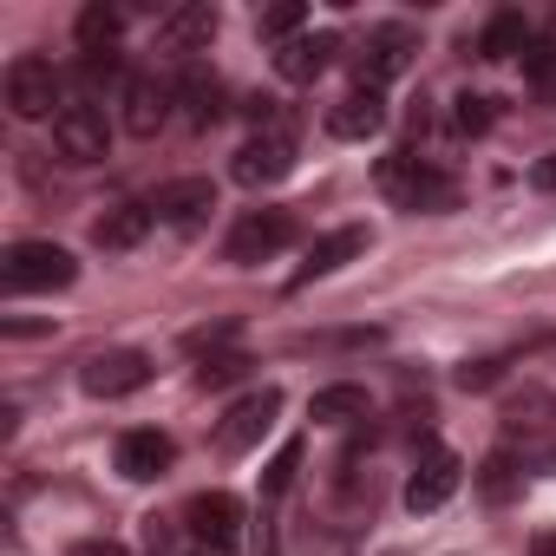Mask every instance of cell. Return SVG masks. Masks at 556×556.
I'll return each instance as SVG.
<instances>
[{
  "label": "cell",
  "instance_id": "1",
  "mask_svg": "<svg viewBox=\"0 0 556 556\" xmlns=\"http://www.w3.org/2000/svg\"><path fill=\"white\" fill-rule=\"evenodd\" d=\"M380 190H387L400 210H413V216H445V210H458V177L439 170V164H426L419 151H387V157H380Z\"/></svg>",
  "mask_w": 556,
  "mask_h": 556
},
{
  "label": "cell",
  "instance_id": "2",
  "mask_svg": "<svg viewBox=\"0 0 556 556\" xmlns=\"http://www.w3.org/2000/svg\"><path fill=\"white\" fill-rule=\"evenodd\" d=\"M0 282H8V295H53L79 282V262L60 242H14L0 255Z\"/></svg>",
  "mask_w": 556,
  "mask_h": 556
},
{
  "label": "cell",
  "instance_id": "3",
  "mask_svg": "<svg viewBox=\"0 0 556 556\" xmlns=\"http://www.w3.org/2000/svg\"><path fill=\"white\" fill-rule=\"evenodd\" d=\"M0 99H8L14 118H47V112L60 105V73H53V60H40V53L8 60V73H0ZM53 118H60V112H53Z\"/></svg>",
  "mask_w": 556,
  "mask_h": 556
},
{
  "label": "cell",
  "instance_id": "4",
  "mask_svg": "<svg viewBox=\"0 0 556 556\" xmlns=\"http://www.w3.org/2000/svg\"><path fill=\"white\" fill-rule=\"evenodd\" d=\"M275 413H282V387H255V393H242V400L216 419V452H223V458L255 452V445H262V432L275 426Z\"/></svg>",
  "mask_w": 556,
  "mask_h": 556
},
{
  "label": "cell",
  "instance_id": "5",
  "mask_svg": "<svg viewBox=\"0 0 556 556\" xmlns=\"http://www.w3.org/2000/svg\"><path fill=\"white\" fill-rule=\"evenodd\" d=\"M289 242H295V210H249V216L229 229L223 255H229L236 268H255V262H268V255H282Z\"/></svg>",
  "mask_w": 556,
  "mask_h": 556
},
{
  "label": "cell",
  "instance_id": "6",
  "mask_svg": "<svg viewBox=\"0 0 556 556\" xmlns=\"http://www.w3.org/2000/svg\"><path fill=\"white\" fill-rule=\"evenodd\" d=\"M53 151H60L66 164H105V157H112L105 112H99L92 99H73V105H60V118H53Z\"/></svg>",
  "mask_w": 556,
  "mask_h": 556
},
{
  "label": "cell",
  "instance_id": "7",
  "mask_svg": "<svg viewBox=\"0 0 556 556\" xmlns=\"http://www.w3.org/2000/svg\"><path fill=\"white\" fill-rule=\"evenodd\" d=\"M79 387H86L92 400H131V393L151 387V354H138V348H105V354H92V361L79 367Z\"/></svg>",
  "mask_w": 556,
  "mask_h": 556
},
{
  "label": "cell",
  "instance_id": "8",
  "mask_svg": "<svg viewBox=\"0 0 556 556\" xmlns=\"http://www.w3.org/2000/svg\"><path fill=\"white\" fill-rule=\"evenodd\" d=\"M289 170H295V131H249V138L236 144V164H229V177L249 184V190L282 184Z\"/></svg>",
  "mask_w": 556,
  "mask_h": 556
},
{
  "label": "cell",
  "instance_id": "9",
  "mask_svg": "<svg viewBox=\"0 0 556 556\" xmlns=\"http://www.w3.org/2000/svg\"><path fill=\"white\" fill-rule=\"evenodd\" d=\"M118 105H125V131H131V138H157V131L170 125L177 86H170V79H157V73H131V79H125V92H118Z\"/></svg>",
  "mask_w": 556,
  "mask_h": 556
},
{
  "label": "cell",
  "instance_id": "10",
  "mask_svg": "<svg viewBox=\"0 0 556 556\" xmlns=\"http://www.w3.org/2000/svg\"><path fill=\"white\" fill-rule=\"evenodd\" d=\"M458 452L452 445H426L419 452V465H413V478H406V510L413 517H426V510H439L452 491H458Z\"/></svg>",
  "mask_w": 556,
  "mask_h": 556
},
{
  "label": "cell",
  "instance_id": "11",
  "mask_svg": "<svg viewBox=\"0 0 556 556\" xmlns=\"http://www.w3.org/2000/svg\"><path fill=\"white\" fill-rule=\"evenodd\" d=\"M112 458H118V471L131 484H151V478H164L177 465V439L157 432V426H131V432H118V452Z\"/></svg>",
  "mask_w": 556,
  "mask_h": 556
},
{
  "label": "cell",
  "instance_id": "12",
  "mask_svg": "<svg viewBox=\"0 0 556 556\" xmlns=\"http://www.w3.org/2000/svg\"><path fill=\"white\" fill-rule=\"evenodd\" d=\"M184 523H190V536H197L203 549L242 543V504H236L229 491H197V497L184 504Z\"/></svg>",
  "mask_w": 556,
  "mask_h": 556
},
{
  "label": "cell",
  "instance_id": "13",
  "mask_svg": "<svg viewBox=\"0 0 556 556\" xmlns=\"http://www.w3.org/2000/svg\"><path fill=\"white\" fill-rule=\"evenodd\" d=\"M210 210H216V184H210V177H177V184H164V190L151 197V216L170 223V229H197Z\"/></svg>",
  "mask_w": 556,
  "mask_h": 556
},
{
  "label": "cell",
  "instance_id": "14",
  "mask_svg": "<svg viewBox=\"0 0 556 556\" xmlns=\"http://www.w3.org/2000/svg\"><path fill=\"white\" fill-rule=\"evenodd\" d=\"M413 53H419V40L406 34V27H380V34H367V53H361V86H387V79H400L406 66H413Z\"/></svg>",
  "mask_w": 556,
  "mask_h": 556
},
{
  "label": "cell",
  "instance_id": "15",
  "mask_svg": "<svg viewBox=\"0 0 556 556\" xmlns=\"http://www.w3.org/2000/svg\"><path fill=\"white\" fill-rule=\"evenodd\" d=\"M334 53H341V34H302L289 47H275V73H282L289 86H315L334 66Z\"/></svg>",
  "mask_w": 556,
  "mask_h": 556
},
{
  "label": "cell",
  "instance_id": "16",
  "mask_svg": "<svg viewBox=\"0 0 556 556\" xmlns=\"http://www.w3.org/2000/svg\"><path fill=\"white\" fill-rule=\"evenodd\" d=\"M216 27H223V14L210 8V0H184V8H170V14L157 21V34H164L170 53H197V47H210Z\"/></svg>",
  "mask_w": 556,
  "mask_h": 556
},
{
  "label": "cell",
  "instance_id": "17",
  "mask_svg": "<svg viewBox=\"0 0 556 556\" xmlns=\"http://www.w3.org/2000/svg\"><path fill=\"white\" fill-rule=\"evenodd\" d=\"M380 125H387V99H380L374 86H354L341 105H328V131H334V138H348V144L374 138Z\"/></svg>",
  "mask_w": 556,
  "mask_h": 556
},
{
  "label": "cell",
  "instance_id": "18",
  "mask_svg": "<svg viewBox=\"0 0 556 556\" xmlns=\"http://www.w3.org/2000/svg\"><path fill=\"white\" fill-rule=\"evenodd\" d=\"M151 203H112L99 223H92V242L105 249V255H125V249H138L144 236H151Z\"/></svg>",
  "mask_w": 556,
  "mask_h": 556
},
{
  "label": "cell",
  "instance_id": "19",
  "mask_svg": "<svg viewBox=\"0 0 556 556\" xmlns=\"http://www.w3.org/2000/svg\"><path fill=\"white\" fill-rule=\"evenodd\" d=\"M354 255H367V229H361V223L328 229V236L308 249V262H302V275H295V289H302V282H315V275H334V268H341V262H354Z\"/></svg>",
  "mask_w": 556,
  "mask_h": 556
},
{
  "label": "cell",
  "instance_id": "20",
  "mask_svg": "<svg viewBox=\"0 0 556 556\" xmlns=\"http://www.w3.org/2000/svg\"><path fill=\"white\" fill-rule=\"evenodd\" d=\"M308 419H315V426H361V419H374V400H367V387L334 380V387H321V393L308 400Z\"/></svg>",
  "mask_w": 556,
  "mask_h": 556
},
{
  "label": "cell",
  "instance_id": "21",
  "mask_svg": "<svg viewBox=\"0 0 556 556\" xmlns=\"http://www.w3.org/2000/svg\"><path fill=\"white\" fill-rule=\"evenodd\" d=\"M177 105H184V125H190V131H210V125L223 118V79H216V73H190V79L177 86Z\"/></svg>",
  "mask_w": 556,
  "mask_h": 556
},
{
  "label": "cell",
  "instance_id": "22",
  "mask_svg": "<svg viewBox=\"0 0 556 556\" xmlns=\"http://www.w3.org/2000/svg\"><path fill=\"white\" fill-rule=\"evenodd\" d=\"M530 53V21L523 14H491L484 34H478V60H517Z\"/></svg>",
  "mask_w": 556,
  "mask_h": 556
},
{
  "label": "cell",
  "instance_id": "23",
  "mask_svg": "<svg viewBox=\"0 0 556 556\" xmlns=\"http://www.w3.org/2000/svg\"><path fill=\"white\" fill-rule=\"evenodd\" d=\"M79 47L86 53H112L118 47V34H125V8H105V0H92V8H79Z\"/></svg>",
  "mask_w": 556,
  "mask_h": 556
},
{
  "label": "cell",
  "instance_id": "24",
  "mask_svg": "<svg viewBox=\"0 0 556 556\" xmlns=\"http://www.w3.org/2000/svg\"><path fill=\"white\" fill-rule=\"evenodd\" d=\"M517 484H523V465H517V452H510V445H497V452L478 465V491H484V504H510V497H517Z\"/></svg>",
  "mask_w": 556,
  "mask_h": 556
},
{
  "label": "cell",
  "instance_id": "25",
  "mask_svg": "<svg viewBox=\"0 0 556 556\" xmlns=\"http://www.w3.org/2000/svg\"><path fill=\"white\" fill-rule=\"evenodd\" d=\"M302 27H308V8H302V0H275V8H262V14H255V34H262V40H275V47L302 40Z\"/></svg>",
  "mask_w": 556,
  "mask_h": 556
},
{
  "label": "cell",
  "instance_id": "26",
  "mask_svg": "<svg viewBox=\"0 0 556 556\" xmlns=\"http://www.w3.org/2000/svg\"><path fill=\"white\" fill-rule=\"evenodd\" d=\"M295 471H302V439H289L282 452L268 458V471H262V497H282V491L295 484Z\"/></svg>",
  "mask_w": 556,
  "mask_h": 556
},
{
  "label": "cell",
  "instance_id": "27",
  "mask_svg": "<svg viewBox=\"0 0 556 556\" xmlns=\"http://www.w3.org/2000/svg\"><path fill=\"white\" fill-rule=\"evenodd\" d=\"M249 367H255V361H249V354H236V348H229V354H203L197 387H203V393H210V387H229V380H242Z\"/></svg>",
  "mask_w": 556,
  "mask_h": 556
},
{
  "label": "cell",
  "instance_id": "28",
  "mask_svg": "<svg viewBox=\"0 0 556 556\" xmlns=\"http://www.w3.org/2000/svg\"><path fill=\"white\" fill-rule=\"evenodd\" d=\"M543 413H556V400L523 393V400H510V406H504V426H510V432H543V426H549Z\"/></svg>",
  "mask_w": 556,
  "mask_h": 556
},
{
  "label": "cell",
  "instance_id": "29",
  "mask_svg": "<svg viewBox=\"0 0 556 556\" xmlns=\"http://www.w3.org/2000/svg\"><path fill=\"white\" fill-rule=\"evenodd\" d=\"M523 79H530L543 99L556 92V47H549V40H530V53H523Z\"/></svg>",
  "mask_w": 556,
  "mask_h": 556
},
{
  "label": "cell",
  "instance_id": "30",
  "mask_svg": "<svg viewBox=\"0 0 556 556\" xmlns=\"http://www.w3.org/2000/svg\"><path fill=\"white\" fill-rule=\"evenodd\" d=\"M118 79H125L118 53H86V60H79V86H86V92H105V86H118Z\"/></svg>",
  "mask_w": 556,
  "mask_h": 556
},
{
  "label": "cell",
  "instance_id": "31",
  "mask_svg": "<svg viewBox=\"0 0 556 556\" xmlns=\"http://www.w3.org/2000/svg\"><path fill=\"white\" fill-rule=\"evenodd\" d=\"M452 125H458L465 138H478V131H491V99H478V92H465V99H458V112H452Z\"/></svg>",
  "mask_w": 556,
  "mask_h": 556
},
{
  "label": "cell",
  "instance_id": "32",
  "mask_svg": "<svg viewBox=\"0 0 556 556\" xmlns=\"http://www.w3.org/2000/svg\"><path fill=\"white\" fill-rule=\"evenodd\" d=\"M497 380H504V361H465V367H458V387H465V393H484V387H497Z\"/></svg>",
  "mask_w": 556,
  "mask_h": 556
},
{
  "label": "cell",
  "instance_id": "33",
  "mask_svg": "<svg viewBox=\"0 0 556 556\" xmlns=\"http://www.w3.org/2000/svg\"><path fill=\"white\" fill-rule=\"evenodd\" d=\"M216 341H236V321H216V328H197V334H184V348H190V354H203V348H216Z\"/></svg>",
  "mask_w": 556,
  "mask_h": 556
},
{
  "label": "cell",
  "instance_id": "34",
  "mask_svg": "<svg viewBox=\"0 0 556 556\" xmlns=\"http://www.w3.org/2000/svg\"><path fill=\"white\" fill-rule=\"evenodd\" d=\"M66 556H125V543H112V536H86V543H73Z\"/></svg>",
  "mask_w": 556,
  "mask_h": 556
},
{
  "label": "cell",
  "instance_id": "35",
  "mask_svg": "<svg viewBox=\"0 0 556 556\" xmlns=\"http://www.w3.org/2000/svg\"><path fill=\"white\" fill-rule=\"evenodd\" d=\"M530 184H536V190H556V151H549V157H536V164H530Z\"/></svg>",
  "mask_w": 556,
  "mask_h": 556
},
{
  "label": "cell",
  "instance_id": "36",
  "mask_svg": "<svg viewBox=\"0 0 556 556\" xmlns=\"http://www.w3.org/2000/svg\"><path fill=\"white\" fill-rule=\"evenodd\" d=\"M530 556H556V530H536L530 536Z\"/></svg>",
  "mask_w": 556,
  "mask_h": 556
},
{
  "label": "cell",
  "instance_id": "37",
  "mask_svg": "<svg viewBox=\"0 0 556 556\" xmlns=\"http://www.w3.org/2000/svg\"><path fill=\"white\" fill-rule=\"evenodd\" d=\"M543 471H556V439H549V445H543Z\"/></svg>",
  "mask_w": 556,
  "mask_h": 556
},
{
  "label": "cell",
  "instance_id": "38",
  "mask_svg": "<svg viewBox=\"0 0 556 556\" xmlns=\"http://www.w3.org/2000/svg\"><path fill=\"white\" fill-rule=\"evenodd\" d=\"M190 556H210V549H203V543H197V549H190Z\"/></svg>",
  "mask_w": 556,
  "mask_h": 556
}]
</instances>
